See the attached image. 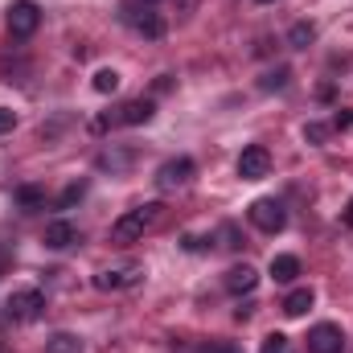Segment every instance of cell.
Masks as SVG:
<instances>
[{"mask_svg":"<svg viewBox=\"0 0 353 353\" xmlns=\"http://www.w3.org/2000/svg\"><path fill=\"white\" fill-rule=\"evenodd\" d=\"M140 275H144L140 263H119V267L99 271V275H94V288H99V292H123V288H136Z\"/></svg>","mask_w":353,"mask_h":353,"instance_id":"cell-5","label":"cell"},{"mask_svg":"<svg viewBox=\"0 0 353 353\" xmlns=\"http://www.w3.org/2000/svg\"><path fill=\"white\" fill-rule=\"evenodd\" d=\"M271 279L275 283H296L300 279V259L296 255H275L271 259Z\"/></svg>","mask_w":353,"mask_h":353,"instance_id":"cell-14","label":"cell"},{"mask_svg":"<svg viewBox=\"0 0 353 353\" xmlns=\"http://www.w3.org/2000/svg\"><path fill=\"white\" fill-rule=\"evenodd\" d=\"M267 173H271V152H267L263 144H247L239 152V176L243 181H263Z\"/></svg>","mask_w":353,"mask_h":353,"instance_id":"cell-8","label":"cell"},{"mask_svg":"<svg viewBox=\"0 0 353 353\" xmlns=\"http://www.w3.org/2000/svg\"><path fill=\"white\" fill-rule=\"evenodd\" d=\"M201 353H239V350H234V345H205Z\"/></svg>","mask_w":353,"mask_h":353,"instance_id":"cell-26","label":"cell"},{"mask_svg":"<svg viewBox=\"0 0 353 353\" xmlns=\"http://www.w3.org/2000/svg\"><path fill=\"white\" fill-rule=\"evenodd\" d=\"M46 353H83V337L79 333H54V337H46Z\"/></svg>","mask_w":353,"mask_h":353,"instance_id":"cell-16","label":"cell"},{"mask_svg":"<svg viewBox=\"0 0 353 353\" xmlns=\"http://www.w3.org/2000/svg\"><path fill=\"white\" fill-rule=\"evenodd\" d=\"M259 288V271L251 263H239L226 271V292H234V296H243V292H255Z\"/></svg>","mask_w":353,"mask_h":353,"instance_id":"cell-11","label":"cell"},{"mask_svg":"<svg viewBox=\"0 0 353 353\" xmlns=\"http://www.w3.org/2000/svg\"><path fill=\"white\" fill-rule=\"evenodd\" d=\"M259 4H271V0H259Z\"/></svg>","mask_w":353,"mask_h":353,"instance_id":"cell-29","label":"cell"},{"mask_svg":"<svg viewBox=\"0 0 353 353\" xmlns=\"http://www.w3.org/2000/svg\"><path fill=\"white\" fill-rule=\"evenodd\" d=\"M304 140H308V144H325V140H329V123H316V119L304 123Z\"/></svg>","mask_w":353,"mask_h":353,"instance_id":"cell-20","label":"cell"},{"mask_svg":"<svg viewBox=\"0 0 353 353\" xmlns=\"http://www.w3.org/2000/svg\"><path fill=\"white\" fill-rule=\"evenodd\" d=\"M157 218H161V205H157V201L136 205V210H128V214H119V218L111 222V239H115V243H136V239H144V230L157 226Z\"/></svg>","mask_w":353,"mask_h":353,"instance_id":"cell-1","label":"cell"},{"mask_svg":"<svg viewBox=\"0 0 353 353\" xmlns=\"http://www.w3.org/2000/svg\"><path fill=\"white\" fill-rule=\"evenodd\" d=\"M37 25H41V8H37L33 0H17V4L8 8V33H12V37H33Z\"/></svg>","mask_w":353,"mask_h":353,"instance_id":"cell-7","label":"cell"},{"mask_svg":"<svg viewBox=\"0 0 353 353\" xmlns=\"http://www.w3.org/2000/svg\"><path fill=\"white\" fill-rule=\"evenodd\" d=\"M341 222H345V226H353V201L345 205V214H341Z\"/></svg>","mask_w":353,"mask_h":353,"instance_id":"cell-27","label":"cell"},{"mask_svg":"<svg viewBox=\"0 0 353 353\" xmlns=\"http://www.w3.org/2000/svg\"><path fill=\"white\" fill-rule=\"evenodd\" d=\"M157 115V99H128L123 107H119V123H128V128H140V123H148Z\"/></svg>","mask_w":353,"mask_h":353,"instance_id":"cell-9","label":"cell"},{"mask_svg":"<svg viewBox=\"0 0 353 353\" xmlns=\"http://www.w3.org/2000/svg\"><path fill=\"white\" fill-rule=\"evenodd\" d=\"M308 353H345V333L333 321H321L308 329Z\"/></svg>","mask_w":353,"mask_h":353,"instance_id":"cell-6","label":"cell"},{"mask_svg":"<svg viewBox=\"0 0 353 353\" xmlns=\"http://www.w3.org/2000/svg\"><path fill=\"white\" fill-rule=\"evenodd\" d=\"M12 128H17V115L8 107H0V132H12Z\"/></svg>","mask_w":353,"mask_h":353,"instance_id":"cell-24","label":"cell"},{"mask_svg":"<svg viewBox=\"0 0 353 353\" xmlns=\"http://www.w3.org/2000/svg\"><path fill=\"white\" fill-rule=\"evenodd\" d=\"M312 300H316V296H312V288H296V292H288V296H283V304H279V308H283V316H292V321H296V316H304V312L312 308Z\"/></svg>","mask_w":353,"mask_h":353,"instance_id":"cell-13","label":"cell"},{"mask_svg":"<svg viewBox=\"0 0 353 353\" xmlns=\"http://www.w3.org/2000/svg\"><path fill=\"white\" fill-rule=\"evenodd\" d=\"M128 21H132V29H136L140 37H148V41L165 37V17H161V12H148V8H144V12H132Z\"/></svg>","mask_w":353,"mask_h":353,"instance_id":"cell-12","label":"cell"},{"mask_svg":"<svg viewBox=\"0 0 353 353\" xmlns=\"http://www.w3.org/2000/svg\"><path fill=\"white\" fill-rule=\"evenodd\" d=\"M17 205H21V210H41V205H46V189L21 185V189H17Z\"/></svg>","mask_w":353,"mask_h":353,"instance_id":"cell-17","label":"cell"},{"mask_svg":"<svg viewBox=\"0 0 353 353\" xmlns=\"http://www.w3.org/2000/svg\"><path fill=\"white\" fill-rule=\"evenodd\" d=\"M312 41H316V25H312V21H296V25L288 29V46H292V50H308Z\"/></svg>","mask_w":353,"mask_h":353,"instance_id":"cell-15","label":"cell"},{"mask_svg":"<svg viewBox=\"0 0 353 353\" xmlns=\"http://www.w3.org/2000/svg\"><path fill=\"white\" fill-rule=\"evenodd\" d=\"M193 173H197V165L189 161V157H173V161H165L161 169H157V189L161 193H173V189H181V185H189L193 181Z\"/></svg>","mask_w":353,"mask_h":353,"instance_id":"cell-4","label":"cell"},{"mask_svg":"<svg viewBox=\"0 0 353 353\" xmlns=\"http://www.w3.org/2000/svg\"><path fill=\"white\" fill-rule=\"evenodd\" d=\"M4 312L12 321H37L46 312V292L41 288H17L8 300H4Z\"/></svg>","mask_w":353,"mask_h":353,"instance_id":"cell-2","label":"cell"},{"mask_svg":"<svg viewBox=\"0 0 353 353\" xmlns=\"http://www.w3.org/2000/svg\"><path fill=\"white\" fill-rule=\"evenodd\" d=\"M0 353H8V350H4V345H0Z\"/></svg>","mask_w":353,"mask_h":353,"instance_id":"cell-30","label":"cell"},{"mask_svg":"<svg viewBox=\"0 0 353 353\" xmlns=\"http://www.w3.org/2000/svg\"><path fill=\"white\" fill-rule=\"evenodd\" d=\"M144 4H157V0H144Z\"/></svg>","mask_w":353,"mask_h":353,"instance_id":"cell-28","label":"cell"},{"mask_svg":"<svg viewBox=\"0 0 353 353\" xmlns=\"http://www.w3.org/2000/svg\"><path fill=\"white\" fill-rule=\"evenodd\" d=\"M83 193H87V185H83V181H79V185H70V189L58 197V210H70L74 201H83Z\"/></svg>","mask_w":353,"mask_h":353,"instance_id":"cell-22","label":"cell"},{"mask_svg":"<svg viewBox=\"0 0 353 353\" xmlns=\"http://www.w3.org/2000/svg\"><path fill=\"white\" fill-rule=\"evenodd\" d=\"M247 218H251V226L263 230V234H279V230L288 226V210H283L275 197H259V201H251Z\"/></svg>","mask_w":353,"mask_h":353,"instance_id":"cell-3","label":"cell"},{"mask_svg":"<svg viewBox=\"0 0 353 353\" xmlns=\"http://www.w3.org/2000/svg\"><path fill=\"white\" fill-rule=\"evenodd\" d=\"M259 353H296V350H292V341H288L283 333H267L263 345H259Z\"/></svg>","mask_w":353,"mask_h":353,"instance_id":"cell-19","label":"cell"},{"mask_svg":"<svg viewBox=\"0 0 353 353\" xmlns=\"http://www.w3.org/2000/svg\"><path fill=\"white\" fill-rule=\"evenodd\" d=\"M222 239H226V243H222V247H243V239H239V230H234V226H230V222H226V226H222Z\"/></svg>","mask_w":353,"mask_h":353,"instance_id":"cell-23","label":"cell"},{"mask_svg":"<svg viewBox=\"0 0 353 353\" xmlns=\"http://www.w3.org/2000/svg\"><path fill=\"white\" fill-rule=\"evenodd\" d=\"M288 74H292V70H288V66H279V70H271V74H267L259 87H263V90H283V87H288Z\"/></svg>","mask_w":353,"mask_h":353,"instance_id":"cell-21","label":"cell"},{"mask_svg":"<svg viewBox=\"0 0 353 353\" xmlns=\"http://www.w3.org/2000/svg\"><path fill=\"white\" fill-rule=\"evenodd\" d=\"M90 87L99 90V94H115L119 90V74L107 66V70H94V79H90Z\"/></svg>","mask_w":353,"mask_h":353,"instance_id":"cell-18","label":"cell"},{"mask_svg":"<svg viewBox=\"0 0 353 353\" xmlns=\"http://www.w3.org/2000/svg\"><path fill=\"white\" fill-rule=\"evenodd\" d=\"M74 243H79V226H74V222L58 218V222L46 226V247H50V251H66V247H74Z\"/></svg>","mask_w":353,"mask_h":353,"instance_id":"cell-10","label":"cell"},{"mask_svg":"<svg viewBox=\"0 0 353 353\" xmlns=\"http://www.w3.org/2000/svg\"><path fill=\"white\" fill-rule=\"evenodd\" d=\"M333 123H337V128H350V123H353V111H337V119H333Z\"/></svg>","mask_w":353,"mask_h":353,"instance_id":"cell-25","label":"cell"}]
</instances>
